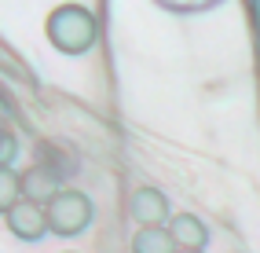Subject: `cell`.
<instances>
[{
	"label": "cell",
	"mask_w": 260,
	"mask_h": 253,
	"mask_svg": "<svg viewBox=\"0 0 260 253\" xmlns=\"http://www.w3.org/2000/svg\"><path fill=\"white\" fill-rule=\"evenodd\" d=\"M4 220H8V231L15 235V239H22V242H37L41 235H48V209L41 206V202H15V206L4 213Z\"/></svg>",
	"instance_id": "3957f363"
},
{
	"label": "cell",
	"mask_w": 260,
	"mask_h": 253,
	"mask_svg": "<svg viewBox=\"0 0 260 253\" xmlns=\"http://www.w3.org/2000/svg\"><path fill=\"white\" fill-rule=\"evenodd\" d=\"M15 202H22V176L11 165H0V213H8Z\"/></svg>",
	"instance_id": "ba28073f"
},
{
	"label": "cell",
	"mask_w": 260,
	"mask_h": 253,
	"mask_svg": "<svg viewBox=\"0 0 260 253\" xmlns=\"http://www.w3.org/2000/svg\"><path fill=\"white\" fill-rule=\"evenodd\" d=\"M15 154H19V140H15L11 132L0 129V165H11V162H15Z\"/></svg>",
	"instance_id": "9c48e42d"
},
{
	"label": "cell",
	"mask_w": 260,
	"mask_h": 253,
	"mask_svg": "<svg viewBox=\"0 0 260 253\" xmlns=\"http://www.w3.org/2000/svg\"><path fill=\"white\" fill-rule=\"evenodd\" d=\"M169 231H172V239H176L180 249H205V242H209V228L194 213H176L169 220Z\"/></svg>",
	"instance_id": "5b68a950"
},
{
	"label": "cell",
	"mask_w": 260,
	"mask_h": 253,
	"mask_svg": "<svg viewBox=\"0 0 260 253\" xmlns=\"http://www.w3.org/2000/svg\"><path fill=\"white\" fill-rule=\"evenodd\" d=\"M59 191H62L59 187V176L51 173V169H29V173H22V198L48 206Z\"/></svg>",
	"instance_id": "8992f818"
},
{
	"label": "cell",
	"mask_w": 260,
	"mask_h": 253,
	"mask_svg": "<svg viewBox=\"0 0 260 253\" xmlns=\"http://www.w3.org/2000/svg\"><path fill=\"white\" fill-rule=\"evenodd\" d=\"M128 209H132V216H136V224H140V228L172 220V216H169V198L158 187H140V191L132 195V206Z\"/></svg>",
	"instance_id": "277c9868"
},
{
	"label": "cell",
	"mask_w": 260,
	"mask_h": 253,
	"mask_svg": "<svg viewBox=\"0 0 260 253\" xmlns=\"http://www.w3.org/2000/svg\"><path fill=\"white\" fill-rule=\"evenodd\" d=\"M176 253H205V249H176Z\"/></svg>",
	"instance_id": "30bf717a"
},
{
	"label": "cell",
	"mask_w": 260,
	"mask_h": 253,
	"mask_svg": "<svg viewBox=\"0 0 260 253\" xmlns=\"http://www.w3.org/2000/svg\"><path fill=\"white\" fill-rule=\"evenodd\" d=\"M44 209H48V231L66 235V239L81 235L84 228L92 224V216H95L92 198L84 195V191H59Z\"/></svg>",
	"instance_id": "7a4b0ae2"
},
{
	"label": "cell",
	"mask_w": 260,
	"mask_h": 253,
	"mask_svg": "<svg viewBox=\"0 0 260 253\" xmlns=\"http://www.w3.org/2000/svg\"><path fill=\"white\" fill-rule=\"evenodd\" d=\"M48 41L62 55H84L99 41V19L81 4H62L48 15Z\"/></svg>",
	"instance_id": "6da1fadb"
},
{
	"label": "cell",
	"mask_w": 260,
	"mask_h": 253,
	"mask_svg": "<svg viewBox=\"0 0 260 253\" xmlns=\"http://www.w3.org/2000/svg\"><path fill=\"white\" fill-rule=\"evenodd\" d=\"M176 239H172L169 224H150V228H140L132 235V253H176Z\"/></svg>",
	"instance_id": "52a82bcc"
}]
</instances>
